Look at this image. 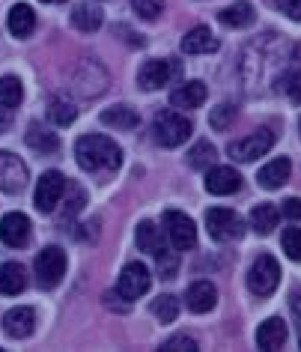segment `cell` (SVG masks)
<instances>
[{
	"label": "cell",
	"instance_id": "1",
	"mask_svg": "<svg viewBox=\"0 0 301 352\" xmlns=\"http://www.w3.org/2000/svg\"><path fill=\"white\" fill-rule=\"evenodd\" d=\"M75 158L84 170L99 173V170H117L122 162V149L104 135H84L75 144Z\"/></svg>",
	"mask_w": 301,
	"mask_h": 352
},
{
	"label": "cell",
	"instance_id": "2",
	"mask_svg": "<svg viewBox=\"0 0 301 352\" xmlns=\"http://www.w3.org/2000/svg\"><path fill=\"white\" fill-rule=\"evenodd\" d=\"M191 120L182 117L179 111H158L155 113V122H153V135H155V144H161L167 149L185 144L191 138Z\"/></svg>",
	"mask_w": 301,
	"mask_h": 352
},
{
	"label": "cell",
	"instance_id": "3",
	"mask_svg": "<svg viewBox=\"0 0 301 352\" xmlns=\"http://www.w3.org/2000/svg\"><path fill=\"white\" fill-rule=\"evenodd\" d=\"M206 230L215 242H236L245 236V224L233 209L227 206H212L206 212Z\"/></svg>",
	"mask_w": 301,
	"mask_h": 352
},
{
	"label": "cell",
	"instance_id": "4",
	"mask_svg": "<svg viewBox=\"0 0 301 352\" xmlns=\"http://www.w3.org/2000/svg\"><path fill=\"white\" fill-rule=\"evenodd\" d=\"M278 284H280L278 260H274L271 254H260V257L254 260L251 272H247V287H251V293L265 298V296H271L274 289H278Z\"/></svg>",
	"mask_w": 301,
	"mask_h": 352
},
{
	"label": "cell",
	"instance_id": "5",
	"mask_svg": "<svg viewBox=\"0 0 301 352\" xmlns=\"http://www.w3.org/2000/svg\"><path fill=\"white\" fill-rule=\"evenodd\" d=\"M271 146H274V131L271 129H256L254 135H247L242 140H233V144L227 146V153H230V158H236V162H256V158H263Z\"/></svg>",
	"mask_w": 301,
	"mask_h": 352
},
{
	"label": "cell",
	"instance_id": "6",
	"mask_svg": "<svg viewBox=\"0 0 301 352\" xmlns=\"http://www.w3.org/2000/svg\"><path fill=\"white\" fill-rule=\"evenodd\" d=\"M66 176L60 170H48L42 173V179L36 182V209L42 215H51L60 204V197L66 195Z\"/></svg>",
	"mask_w": 301,
	"mask_h": 352
},
{
	"label": "cell",
	"instance_id": "7",
	"mask_svg": "<svg viewBox=\"0 0 301 352\" xmlns=\"http://www.w3.org/2000/svg\"><path fill=\"white\" fill-rule=\"evenodd\" d=\"M164 227H167V236H170L176 251H188V248L197 245V227H194L191 218L185 212H179V209H167Z\"/></svg>",
	"mask_w": 301,
	"mask_h": 352
},
{
	"label": "cell",
	"instance_id": "8",
	"mask_svg": "<svg viewBox=\"0 0 301 352\" xmlns=\"http://www.w3.org/2000/svg\"><path fill=\"white\" fill-rule=\"evenodd\" d=\"M149 284H153V278H149V269L144 266V263H129L126 269L120 272V280H117V293L122 298H129V302H135V298H140L149 289Z\"/></svg>",
	"mask_w": 301,
	"mask_h": 352
},
{
	"label": "cell",
	"instance_id": "9",
	"mask_svg": "<svg viewBox=\"0 0 301 352\" xmlns=\"http://www.w3.org/2000/svg\"><path fill=\"white\" fill-rule=\"evenodd\" d=\"M66 275V254L60 251V248H45V251H39V257H36V278H39V284L51 289V287H57L60 284V278Z\"/></svg>",
	"mask_w": 301,
	"mask_h": 352
},
{
	"label": "cell",
	"instance_id": "10",
	"mask_svg": "<svg viewBox=\"0 0 301 352\" xmlns=\"http://www.w3.org/2000/svg\"><path fill=\"white\" fill-rule=\"evenodd\" d=\"M27 188V164L12 153H0V191L19 195Z\"/></svg>",
	"mask_w": 301,
	"mask_h": 352
},
{
	"label": "cell",
	"instance_id": "11",
	"mask_svg": "<svg viewBox=\"0 0 301 352\" xmlns=\"http://www.w3.org/2000/svg\"><path fill=\"white\" fill-rule=\"evenodd\" d=\"M0 239L10 248H24L30 242V218L24 212H6L0 218Z\"/></svg>",
	"mask_w": 301,
	"mask_h": 352
},
{
	"label": "cell",
	"instance_id": "12",
	"mask_svg": "<svg viewBox=\"0 0 301 352\" xmlns=\"http://www.w3.org/2000/svg\"><path fill=\"white\" fill-rule=\"evenodd\" d=\"M173 72H176L173 60H149V63L140 66L137 84L144 87V90H161V87L173 78Z\"/></svg>",
	"mask_w": 301,
	"mask_h": 352
},
{
	"label": "cell",
	"instance_id": "13",
	"mask_svg": "<svg viewBox=\"0 0 301 352\" xmlns=\"http://www.w3.org/2000/svg\"><path fill=\"white\" fill-rule=\"evenodd\" d=\"M242 188V176H238V170H233V167H209L206 173V191L209 195H236V191Z\"/></svg>",
	"mask_w": 301,
	"mask_h": 352
},
{
	"label": "cell",
	"instance_id": "14",
	"mask_svg": "<svg viewBox=\"0 0 301 352\" xmlns=\"http://www.w3.org/2000/svg\"><path fill=\"white\" fill-rule=\"evenodd\" d=\"M33 325H36V311H33V307H24V305L12 307V311L3 316V331L10 334V338H15V340L30 338Z\"/></svg>",
	"mask_w": 301,
	"mask_h": 352
},
{
	"label": "cell",
	"instance_id": "15",
	"mask_svg": "<svg viewBox=\"0 0 301 352\" xmlns=\"http://www.w3.org/2000/svg\"><path fill=\"white\" fill-rule=\"evenodd\" d=\"M185 302H188V307L194 314H206L218 302V289L212 280H194L188 287V293H185Z\"/></svg>",
	"mask_w": 301,
	"mask_h": 352
},
{
	"label": "cell",
	"instance_id": "16",
	"mask_svg": "<svg viewBox=\"0 0 301 352\" xmlns=\"http://www.w3.org/2000/svg\"><path fill=\"white\" fill-rule=\"evenodd\" d=\"M283 343H287V322L280 320V316H271V320H265L260 329H256V346L271 352V349H280Z\"/></svg>",
	"mask_w": 301,
	"mask_h": 352
},
{
	"label": "cell",
	"instance_id": "17",
	"mask_svg": "<svg viewBox=\"0 0 301 352\" xmlns=\"http://www.w3.org/2000/svg\"><path fill=\"white\" fill-rule=\"evenodd\" d=\"M203 102H206V84L203 81H188L170 93V104L179 111H194V108H200Z\"/></svg>",
	"mask_w": 301,
	"mask_h": 352
},
{
	"label": "cell",
	"instance_id": "18",
	"mask_svg": "<svg viewBox=\"0 0 301 352\" xmlns=\"http://www.w3.org/2000/svg\"><path fill=\"white\" fill-rule=\"evenodd\" d=\"M289 173H292V164H289V158H274V162H269L265 167H260V173H256V182H260L263 188H269V191H274V188H280L283 182L289 179Z\"/></svg>",
	"mask_w": 301,
	"mask_h": 352
},
{
	"label": "cell",
	"instance_id": "19",
	"mask_svg": "<svg viewBox=\"0 0 301 352\" xmlns=\"http://www.w3.org/2000/svg\"><path fill=\"white\" fill-rule=\"evenodd\" d=\"M27 287V272L21 263H3L0 266V293L3 296H19Z\"/></svg>",
	"mask_w": 301,
	"mask_h": 352
},
{
	"label": "cell",
	"instance_id": "20",
	"mask_svg": "<svg viewBox=\"0 0 301 352\" xmlns=\"http://www.w3.org/2000/svg\"><path fill=\"white\" fill-rule=\"evenodd\" d=\"M218 48V39L212 36L209 28H194L182 36V51L185 54H209Z\"/></svg>",
	"mask_w": 301,
	"mask_h": 352
},
{
	"label": "cell",
	"instance_id": "21",
	"mask_svg": "<svg viewBox=\"0 0 301 352\" xmlns=\"http://www.w3.org/2000/svg\"><path fill=\"white\" fill-rule=\"evenodd\" d=\"M102 122L113 129H137L140 126V113L131 111L129 104H113V108L102 111Z\"/></svg>",
	"mask_w": 301,
	"mask_h": 352
},
{
	"label": "cell",
	"instance_id": "22",
	"mask_svg": "<svg viewBox=\"0 0 301 352\" xmlns=\"http://www.w3.org/2000/svg\"><path fill=\"white\" fill-rule=\"evenodd\" d=\"M278 218H280V212H278L274 204H256L251 209V227L260 236H269L274 227H278Z\"/></svg>",
	"mask_w": 301,
	"mask_h": 352
},
{
	"label": "cell",
	"instance_id": "23",
	"mask_svg": "<svg viewBox=\"0 0 301 352\" xmlns=\"http://www.w3.org/2000/svg\"><path fill=\"white\" fill-rule=\"evenodd\" d=\"M135 239H137V248L144 251V254H155L158 251H164V239H161V230L153 224V221H140L137 224V233H135Z\"/></svg>",
	"mask_w": 301,
	"mask_h": 352
},
{
	"label": "cell",
	"instance_id": "24",
	"mask_svg": "<svg viewBox=\"0 0 301 352\" xmlns=\"http://www.w3.org/2000/svg\"><path fill=\"white\" fill-rule=\"evenodd\" d=\"M218 21L224 24V28H247V24L254 21V10H251V3H245V0H238V3L233 6H227V10H221L218 12Z\"/></svg>",
	"mask_w": 301,
	"mask_h": 352
},
{
	"label": "cell",
	"instance_id": "25",
	"mask_svg": "<svg viewBox=\"0 0 301 352\" xmlns=\"http://www.w3.org/2000/svg\"><path fill=\"white\" fill-rule=\"evenodd\" d=\"M33 28H36V15H33L30 6L27 3L12 6V12H10V30H12V36H30Z\"/></svg>",
	"mask_w": 301,
	"mask_h": 352
},
{
	"label": "cell",
	"instance_id": "26",
	"mask_svg": "<svg viewBox=\"0 0 301 352\" xmlns=\"http://www.w3.org/2000/svg\"><path fill=\"white\" fill-rule=\"evenodd\" d=\"M72 24L81 33H93L102 28V10H96L90 3H78L72 10Z\"/></svg>",
	"mask_w": 301,
	"mask_h": 352
},
{
	"label": "cell",
	"instance_id": "27",
	"mask_svg": "<svg viewBox=\"0 0 301 352\" xmlns=\"http://www.w3.org/2000/svg\"><path fill=\"white\" fill-rule=\"evenodd\" d=\"M24 140H27V146H30V149H36V153H57V146H60L57 135H51L48 129L36 126V122H33V126L27 129Z\"/></svg>",
	"mask_w": 301,
	"mask_h": 352
},
{
	"label": "cell",
	"instance_id": "28",
	"mask_svg": "<svg viewBox=\"0 0 301 352\" xmlns=\"http://www.w3.org/2000/svg\"><path fill=\"white\" fill-rule=\"evenodd\" d=\"M24 99V87L19 78H12V75H3L0 78V108H19Z\"/></svg>",
	"mask_w": 301,
	"mask_h": 352
},
{
	"label": "cell",
	"instance_id": "29",
	"mask_svg": "<svg viewBox=\"0 0 301 352\" xmlns=\"http://www.w3.org/2000/svg\"><path fill=\"white\" fill-rule=\"evenodd\" d=\"M48 117L54 126H72L75 117H78V111H75V104L72 102H66V99H54L48 104Z\"/></svg>",
	"mask_w": 301,
	"mask_h": 352
},
{
	"label": "cell",
	"instance_id": "30",
	"mask_svg": "<svg viewBox=\"0 0 301 352\" xmlns=\"http://www.w3.org/2000/svg\"><path fill=\"white\" fill-rule=\"evenodd\" d=\"M212 162H215V146H212L209 140H200V144L188 153V164L194 170H203V167H209Z\"/></svg>",
	"mask_w": 301,
	"mask_h": 352
},
{
	"label": "cell",
	"instance_id": "31",
	"mask_svg": "<svg viewBox=\"0 0 301 352\" xmlns=\"http://www.w3.org/2000/svg\"><path fill=\"white\" fill-rule=\"evenodd\" d=\"M153 314H155L161 322H173L176 314H179V302H176L173 296H158L155 302H153Z\"/></svg>",
	"mask_w": 301,
	"mask_h": 352
},
{
	"label": "cell",
	"instance_id": "32",
	"mask_svg": "<svg viewBox=\"0 0 301 352\" xmlns=\"http://www.w3.org/2000/svg\"><path fill=\"white\" fill-rule=\"evenodd\" d=\"M280 242H283V251H287V257L298 263L301 260V227H289V230H283Z\"/></svg>",
	"mask_w": 301,
	"mask_h": 352
},
{
	"label": "cell",
	"instance_id": "33",
	"mask_svg": "<svg viewBox=\"0 0 301 352\" xmlns=\"http://www.w3.org/2000/svg\"><path fill=\"white\" fill-rule=\"evenodd\" d=\"M131 6H135V12L140 15V19L155 21L164 10V0H131Z\"/></svg>",
	"mask_w": 301,
	"mask_h": 352
},
{
	"label": "cell",
	"instance_id": "34",
	"mask_svg": "<svg viewBox=\"0 0 301 352\" xmlns=\"http://www.w3.org/2000/svg\"><path fill=\"white\" fill-rule=\"evenodd\" d=\"M233 117H236V108H233V104H218V108L212 111L209 122H212V129L224 131V129L230 126V122H233Z\"/></svg>",
	"mask_w": 301,
	"mask_h": 352
},
{
	"label": "cell",
	"instance_id": "35",
	"mask_svg": "<svg viewBox=\"0 0 301 352\" xmlns=\"http://www.w3.org/2000/svg\"><path fill=\"white\" fill-rule=\"evenodd\" d=\"M164 352H197V340L188 338V334H176V338L164 340Z\"/></svg>",
	"mask_w": 301,
	"mask_h": 352
},
{
	"label": "cell",
	"instance_id": "36",
	"mask_svg": "<svg viewBox=\"0 0 301 352\" xmlns=\"http://www.w3.org/2000/svg\"><path fill=\"white\" fill-rule=\"evenodd\" d=\"M155 260H158V272H161V278H173V272H176V257L170 251H158L155 254Z\"/></svg>",
	"mask_w": 301,
	"mask_h": 352
},
{
	"label": "cell",
	"instance_id": "37",
	"mask_svg": "<svg viewBox=\"0 0 301 352\" xmlns=\"http://www.w3.org/2000/svg\"><path fill=\"white\" fill-rule=\"evenodd\" d=\"M283 90L289 93V99H292V102H301V72L283 78Z\"/></svg>",
	"mask_w": 301,
	"mask_h": 352
},
{
	"label": "cell",
	"instance_id": "38",
	"mask_svg": "<svg viewBox=\"0 0 301 352\" xmlns=\"http://www.w3.org/2000/svg\"><path fill=\"white\" fill-rule=\"evenodd\" d=\"M278 3V10L283 15H289L292 21H301V0H274Z\"/></svg>",
	"mask_w": 301,
	"mask_h": 352
},
{
	"label": "cell",
	"instance_id": "39",
	"mask_svg": "<svg viewBox=\"0 0 301 352\" xmlns=\"http://www.w3.org/2000/svg\"><path fill=\"white\" fill-rule=\"evenodd\" d=\"M72 195H75V197H72V200H69V204H66L69 209H66L63 221H66V218H75L78 212H81V206H84V191H81V188H78V186H72Z\"/></svg>",
	"mask_w": 301,
	"mask_h": 352
},
{
	"label": "cell",
	"instance_id": "40",
	"mask_svg": "<svg viewBox=\"0 0 301 352\" xmlns=\"http://www.w3.org/2000/svg\"><path fill=\"white\" fill-rule=\"evenodd\" d=\"M283 215H289L292 221H301V200L298 197H289L287 204H283Z\"/></svg>",
	"mask_w": 301,
	"mask_h": 352
},
{
	"label": "cell",
	"instance_id": "41",
	"mask_svg": "<svg viewBox=\"0 0 301 352\" xmlns=\"http://www.w3.org/2000/svg\"><path fill=\"white\" fill-rule=\"evenodd\" d=\"M10 122H12L10 113H6V111H0V135H3V131L10 129Z\"/></svg>",
	"mask_w": 301,
	"mask_h": 352
},
{
	"label": "cell",
	"instance_id": "42",
	"mask_svg": "<svg viewBox=\"0 0 301 352\" xmlns=\"http://www.w3.org/2000/svg\"><path fill=\"white\" fill-rule=\"evenodd\" d=\"M42 3H63V0H42Z\"/></svg>",
	"mask_w": 301,
	"mask_h": 352
},
{
	"label": "cell",
	"instance_id": "43",
	"mask_svg": "<svg viewBox=\"0 0 301 352\" xmlns=\"http://www.w3.org/2000/svg\"><path fill=\"white\" fill-rule=\"evenodd\" d=\"M298 129H301V122H298Z\"/></svg>",
	"mask_w": 301,
	"mask_h": 352
},
{
	"label": "cell",
	"instance_id": "44",
	"mask_svg": "<svg viewBox=\"0 0 301 352\" xmlns=\"http://www.w3.org/2000/svg\"><path fill=\"white\" fill-rule=\"evenodd\" d=\"M298 343H301V338H298Z\"/></svg>",
	"mask_w": 301,
	"mask_h": 352
}]
</instances>
